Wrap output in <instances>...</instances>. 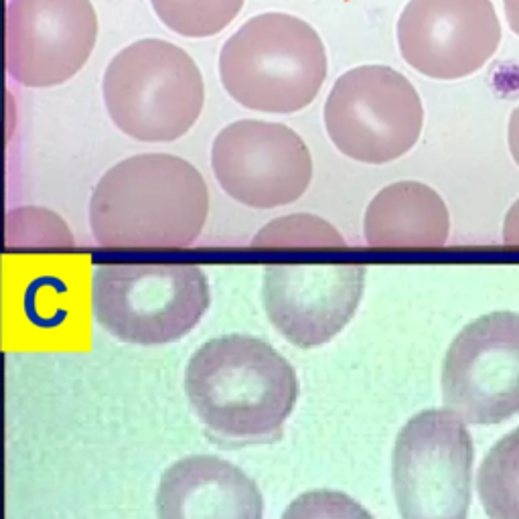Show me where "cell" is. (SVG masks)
<instances>
[{"label": "cell", "instance_id": "9", "mask_svg": "<svg viewBox=\"0 0 519 519\" xmlns=\"http://www.w3.org/2000/svg\"><path fill=\"white\" fill-rule=\"evenodd\" d=\"M442 400L471 424L519 414V315L497 311L469 323L442 363Z\"/></svg>", "mask_w": 519, "mask_h": 519}, {"label": "cell", "instance_id": "18", "mask_svg": "<svg viewBox=\"0 0 519 519\" xmlns=\"http://www.w3.org/2000/svg\"><path fill=\"white\" fill-rule=\"evenodd\" d=\"M341 234L325 219L296 213L270 221L254 238V246H343Z\"/></svg>", "mask_w": 519, "mask_h": 519}, {"label": "cell", "instance_id": "10", "mask_svg": "<svg viewBox=\"0 0 519 519\" xmlns=\"http://www.w3.org/2000/svg\"><path fill=\"white\" fill-rule=\"evenodd\" d=\"M92 0H9L5 67L25 88H57L76 78L98 43Z\"/></svg>", "mask_w": 519, "mask_h": 519}, {"label": "cell", "instance_id": "13", "mask_svg": "<svg viewBox=\"0 0 519 519\" xmlns=\"http://www.w3.org/2000/svg\"><path fill=\"white\" fill-rule=\"evenodd\" d=\"M159 519H262L258 485L236 465L195 455L171 465L157 491Z\"/></svg>", "mask_w": 519, "mask_h": 519}, {"label": "cell", "instance_id": "14", "mask_svg": "<svg viewBox=\"0 0 519 519\" xmlns=\"http://www.w3.org/2000/svg\"><path fill=\"white\" fill-rule=\"evenodd\" d=\"M451 232L447 203L428 185L400 181L367 205L363 236L369 246H444Z\"/></svg>", "mask_w": 519, "mask_h": 519}, {"label": "cell", "instance_id": "17", "mask_svg": "<svg viewBox=\"0 0 519 519\" xmlns=\"http://www.w3.org/2000/svg\"><path fill=\"white\" fill-rule=\"evenodd\" d=\"M7 246H71L65 221L43 207H19L7 213Z\"/></svg>", "mask_w": 519, "mask_h": 519}, {"label": "cell", "instance_id": "12", "mask_svg": "<svg viewBox=\"0 0 519 519\" xmlns=\"http://www.w3.org/2000/svg\"><path fill=\"white\" fill-rule=\"evenodd\" d=\"M365 286L359 264H272L264 270V307L292 345L329 343L353 319Z\"/></svg>", "mask_w": 519, "mask_h": 519}, {"label": "cell", "instance_id": "5", "mask_svg": "<svg viewBox=\"0 0 519 519\" xmlns=\"http://www.w3.org/2000/svg\"><path fill=\"white\" fill-rule=\"evenodd\" d=\"M211 305L205 272L189 264H102L92 272V313L126 343L163 345L197 327Z\"/></svg>", "mask_w": 519, "mask_h": 519}, {"label": "cell", "instance_id": "1", "mask_svg": "<svg viewBox=\"0 0 519 519\" xmlns=\"http://www.w3.org/2000/svg\"><path fill=\"white\" fill-rule=\"evenodd\" d=\"M185 392L193 412L217 442H278L299 398L294 367L266 341L226 335L189 359Z\"/></svg>", "mask_w": 519, "mask_h": 519}, {"label": "cell", "instance_id": "6", "mask_svg": "<svg viewBox=\"0 0 519 519\" xmlns=\"http://www.w3.org/2000/svg\"><path fill=\"white\" fill-rule=\"evenodd\" d=\"M323 118L339 153L357 163L386 165L416 146L424 106L404 73L388 65H361L335 82Z\"/></svg>", "mask_w": 519, "mask_h": 519}, {"label": "cell", "instance_id": "2", "mask_svg": "<svg viewBox=\"0 0 519 519\" xmlns=\"http://www.w3.org/2000/svg\"><path fill=\"white\" fill-rule=\"evenodd\" d=\"M209 189L185 159L144 153L110 167L90 199V228L106 248H185L203 232Z\"/></svg>", "mask_w": 519, "mask_h": 519}, {"label": "cell", "instance_id": "22", "mask_svg": "<svg viewBox=\"0 0 519 519\" xmlns=\"http://www.w3.org/2000/svg\"><path fill=\"white\" fill-rule=\"evenodd\" d=\"M503 9L511 31L519 37V0H503Z\"/></svg>", "mask_w": 519, "mask_h": 519}, {"label": "cell", "instance_id": "7", "mask_svg": "<svg viewBox=\"0 0 519 519\" xmlns=\"http://www.w3.org/2000/svg\"><path fill=\"white\" fill-rule=\"evenodd\" d=\"M473 438L451 410H424L400 432L394 493L404 519H467L471 503Z\"/></svg>", "mask_w": 519, "mask_h": 519}, {"label": "cell", "instance_id": "11", "mask_svg": "<svg viewBox=\"0 0 519 519\" xmlns=\"http://www.w3.org/2000/svg\"><path fill=\"white\" fill-rule=\"evenodd\" d=\"M396 31L404 61L440 82L473 76L501 43L491 0H410Z\"/></svg>", "mask_w": 519, "mask_h": 519}, {"label": "cell", "instance_id": "16", "mask_svg": "<svg viewBox=\"0 0 519 519\" xmlns=\"http://www.w3.org/2000/svg\"><path fill=\"white\" fill-rule=\"evenodd\" d=\"M246 0H151L159 21L187 39H207L230 27Z\"/></svg>", "mask_w": 519, "mask_h": 519}, {"label": "cell", "instance_id": "19", "mask_svg": "<svg viewBox=\"0 0 519 519\" xmlns=\"http://www.w3.org/2000/svg\"><path fill=\"white\" fill-rule=\"evenodd\" d=\"M282 519H374L361 503L341 491H309L296 497Z\"/></svg>", "mask_w": 519, "mask_h": 519}, {"label": "cell", "instance_id": "8", "mask_svg": "<svg viewBox=\"0 0 519 519\" xmlns=\"http://www.w3.org/2000/svg\"><path fill=\"white\" fill-rule=\"evenodd\" d=\"M211 169L234 201L274 209L299 201L313 181L307 142L278 122L238 120L213 140Z\"/></svg>", "mask_w": 519, "mask_h": 519}, {"label": "cell", "instance_id": "4", "mask_svg": "<svg viewBox=\"0 0 519 519\" xmlns=\"http://www.w3.org/2000/svg\"><path fill=\"white\" fill-rule=\"evenodd\" d=\"M102 96L122 134L138 142H173L199 120L205 84L185 49L165 39H140L112 57Z\"/></svg>", "mask_w": 519, "mask_h": 519}, {"label": "cell", "instance_id": "3", "mask_svg": "<svg viewBox=\"0 0 519 519\" xmlns=\"http://www.w3.org/2000/svg\"><path fill=\"white\" fill-rule=\"evenodd\" d=\"M327 69L321 35L286 13L252 17L219 53V80L230 98L266 114H294L311 106Z\"/></svg>", "mask_w": 519, "mask_h": 519}, {"label": "cell", "instance_id": "15", "mask_svg": "<svg viewBox=\"0 0 519 519\" xmlns=\"http://www.w3.org/2000/svg\"><path fill=\"white\" fill-rule=\"evenodd\" d=\"M479 497L489 519H519V428L487 453L479 469Z\"/></svg>", "mask_w": 519, "mask_h": 519}, {"label": "cell", "instance_id": "21", "mask_svg": "<svg viewBox=\"0 0 519 519\" xmlns=\"http://www.w3.org/2000/svg\"><path fill=\"white\" fill-rule=\"evenodd\" d=\"M507 144H509V153L515 161V165L519 167V106L513 110V114L509 116V124H507Z\"/></svg>", "mask_w": 519, "mask_h": 519}, {"label": "cell", "instance_id": "20", "mask_svg": "<svg viewBox=\"0 0 519 519\" xmlns=\"http://www.w3.org/2000/svg\"><path fill=\"white\" fill-rule=\"evenodd\" d=\"M503 242L509 246H519V199L509 207L503 221Z\"/></svg>", "mask_w": 519, "mask_h": 519}]
</instances>
